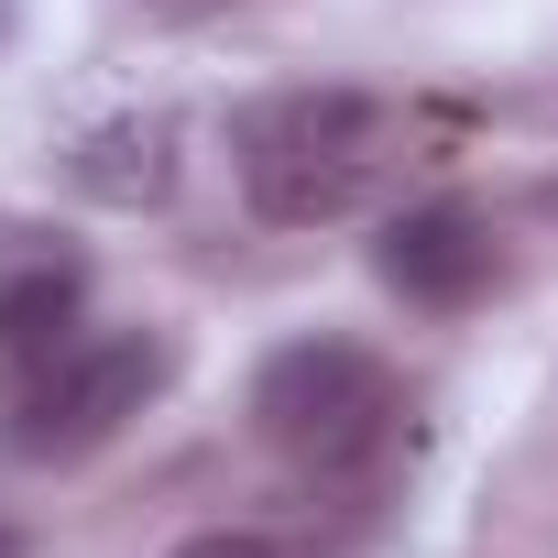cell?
Wrapping results in <instances>:
<instances>
[{
    "label": "cell",
    "instance_id": "1",
    "mask_svg": "<svg viewBox=\"0 0 558 558\" xmlns=\"http://www.w3.org/2000/svg\"><path fill=\"white\" fill-rule=\"evenodd\" d=\"M405 110L373 88H274L230 121V175L274 230H340L405 175Z\"/></svg>",
    "mask_w": 558,
    "mask_h": 558
},
{
    "label": "cell",
    "instance_id": "2",
    "mask_svg": "<svg viewBox=\"0 0 558 558\" xmlns=\"http://www.w3.org/2000/svg\"><path fill=\"white\" fill-rule=\"evenodd\" d=\"M405 384L384 351L362 340H286L263 351L252 373V438L286 460L296 482H329V493H362L405 460Z\"/></svg>",
    "mask_w": 558,
    "mask_h": 558
},
{
    "label": "cell",
    "instance_id": "3",
    "mask_svg": "<svg viewBox=\"0 0 558 558\" xmlns=\"http://www.w3.org/2000/svg\"><path fill=\"white\" fill-rule=\"evenodd\" d=\"M165 373H175V351L154 329H77L34 373H12V449L23 460H88L165 395Z\"/></svg>",
    "mask_w": 558,
    "mask_h": 558
},
{
    "label": "cell",
    "instance_id": "4",
    "mask_svg": "<svg viewBox=\"0 0 558 558\" xmlns=\"http://www.w3.org/2000/svg\"><path fill=\"white\" fill-rule=\"evenodd\" d=\"M373 274H384V296H405L416 318H460V307H482L504 286V230L471 197H427V208H395L384 219Z\"/></svg>",
    "mask_w": 558,
    "mask_h": 558
},
{
    "label": "cell",
    "instance_id": "5",
    "mask_svg": "<svg viewBox=\"0 0 558 558\" xmlns=\"http://www.w3.org/2000/svg\"><path fill=\"white\" fill-rule=\"evenodd\" d=\"M66 175L99 208H154V197H175V121H99L66 154Z\"/></svg>",
    "mask_w": 558,
    "mask_h": 558
},
{
    "label": "cell",
    "instance_id": "6",
    "mask_svg": "<svg viewBox=\"0 0 558 558\" xmlns=\"http://www.w3.org/2000/svg\"><path fill=\"white\" fill-rule=\"evenodd\" d=\"M77 296H88L77 263H23L12 286H0V362L34 373L56 340H77Z\"/></svg>",
    "mask_w": 558,
    "mask_h": 558
},
{
    "label": "cell",
    "instance_id": "7",
    "mask_svg": "<svg viewBox=\"0 0 558 558\" xmlns=\"http://www.w3.org/2000/svg\"><path fill=\"white\" fill-rule=\"evenodd\" d=\"M165 558H296V547L263 536V525H208V536H186V547H165Z\"/></svg>",
    "mask_w": 558,
    "mask_h": 558
},
{
    "label": "cell",
    "instance_id": "8",
    "mask_svg": "<svg viewBox=\"0 0 558 558\" xmlns=\"http://www.w3.org/2000/svg\"><path fill=\"white\" fill-rule=\"evenodd\" d=\"M143 12H154V23H219L230 0H143Z\"/></svg>",
    "mask_w": 558,
    "mask_h": 558
},
{
    "label": "cell",
    "instance_id": "9",
    "mask_svg": "<svg viewBox=\"0 0 558 558\" xmlns=\"http://www.w3.org/2000/svg\"><path fill=\"white\" fill-rule=\"evenodd\" d=\"M0 558H34V536H23V525H0Z\"/></svg>",
    "mask_w": 558,
    "mask_h": 558
},
{
    "label": "cell",
    "instance_id": "10",
    "mask_svg": "<svg viewBox=\"0 0 558 558\" xmlns=\"http://www.w3.org/2000/svg\"><path fill=\"white\" fill-rule=\"evenodd\" d=\"M0 45H12V0H0Z\"/></svg>",
    "mask_w": 558,
    "mask_h": 558
}]
</instances>
